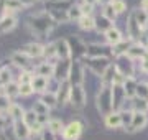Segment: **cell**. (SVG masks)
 <instances>
[{"label":"cell","mask_w":148,"mask_h":140,"mask_svg":"<svg viewBox=\"0 0 148 140\" xmlns=\"http://www.w3.org/2000/svg\"><path fill=\"white\" fill-rule=\"evenodd\" d=\"M79 8H81V13H82V15H90V13H92V10H94V5L82 3V5H79Z\"/></svg>","instance_id":"cell-43"},{"label":"cell","mask_w":148,"mask_h":140,"mask_svg":"<svg viewBox=\"0 0 148 140\" xmlns=\"http://www.w3.org/2000/svg\"><path fill=\"white\" fill-rule=\"evenodd\" d=\"M69 101L76 109H82L86 106V91L82 89V86H73L71 87V96Z\"/></svg>","instance_id":"cell-5"},{"label":"cell","mask_w":148,"mask_h":140,"mask_svg":"<svg viewBox=\"0 0 148 140\" xmlns=\"http://www.w3.org/2000/svg\"><path fill=\"white\" fill-rule=\"evenodd\" d=\"M133 106V112H143L147 114L148 112V101H145V99H135V102H132Z\"/></svg>","instance_id":"cell-30"},{"label":"cell","mask_w":148,"mask_h":140,"mask_svg":"<svg viewBox=\"0 0 148 140\" xmlns=\"http://www.w3.org/2000/svg\"><path fill=\"white\" fill-rule=\"evenodd\" d=\"M5 125H7V119H5V115H0V130L5 129Z\"/></svg>","instance_id":"cell-46"},{"label":"cell","mask_w":148,"mask_h":140,"mask_svg":"<svg viewBox=\"0 0 148 140\" xmlns=\"http://www.w3.org/2000/svg\"><path fill=\"white\" fill-rule=\"evenodd\" d=\"M20 2H21V5H23V7H32V5L36 3L38 0H20Z\"/></svg>","instance_id":"cell-45"},{"label":"cell","mask_w":148,"mask_h":140,"mask_svg":"<svg viewBox=\"0 0 148 140\" xmlns=\"http://www.w3.org/2000/svg\"><path fill=\"white\" fill-rule=\"evenodd\" d=\"M40 101H41L43 104H45V106H46V107H54V106H56V104H58V99H56V92H43L41 94V99H40Z\"/></svg>","instance_id":"cell-27"},{"label":"cell","mask_w":148,"mask_h":140,"mask_svg":"<svg viewBox=\"0 0 148 140\" xmlns=\"http://www.w3.org/2000/svg\"><path fill=\"white\" fill-rule=\"evenodd\" d=\"M109 28H112V22H110V20H107L104 15L95 18V30H97V32H104V33H106Z\"/></svg>","instance_id":"cell-29"},{"label":"cell","mask_w":148,"mask_h":140,"mask_svg":"<svg viewBox=\"0 0 148 140\" xmlns=\"http://www.w3.org/2000/svg\"><path fill=\"white\" fill-rule=\"evenodd\" d=\"M33 78H35V74H32L30 71H23L20 76V84H32Z\"/></svg>","instance_id":"cell-41"},{"label":"cell","mask_w":148,"mask_h":140,"mask_svg":"<svg viewBox=\"0 0 148 140\" xmlns=\"http://www.w3.org/2000/svg\"><path fill=\"white\" fill-rule=\"evenodd\" d=\"M69 71H71V61L69 59H59L58 65H54V78L58 82L69 81Z\"/></svg>","instance_id":"cell-3"},{"label":"cell","mask_w":148,"mask_h":140,"mask_svg":"<svg viewBox=\"0 0 148 140\" xmlns=\"http://www.w3.org/2000/svg\"><path fill=\"white\" fill-rule=\"evenodd\" d=\"M46 130L48 132H51V134H61L64 130V125L63 122L59 120V119H49V122L46 124Z\"/></svg>","instance_id":"cell-24"},{"label":"cell","mask_w":148,"mask_h":140,"mask_svg":"<svg viewBox=\"0 0 148 140\" xmlns=\"http://www.w3.org/2000/svg\"><path fill=\"white\" fill-rule=\"evenodd\" d=\"M56 23L53 22V18L45 13V12H40L36 15L32 16V20H30V28L33 30V33H36L40 36H45L48 33L53 30V27Z\"/></svg>","instance_id":"cell-1"},{"label":"cell","mask_w":148,"mask_h":140,"mask_svg":"<svg viewBox=\"0 0 148 140\" xmlns=\"http://www.w3.org/2000/svg\"><path fill=\"white\" fill-rule=\"evenodd\" d=\"M104 124H106L107 129H119L122 127V119H120V112H114L107 114L104 117Z\"/></svg>","instance_id":"cell-15"},{"label":"cell","mask_w":148,"mask_h":140,"mask_svg":"<svg viewBox=\"0 0 148 140\" xmlns=\"http://www.w3.org/2000/svg\"><path fill=\"white\" fill-rule=\"evenodd\" d=\"M87 66H89V69L97 76H102L104 73L107 71V68L110 66L109 63V59L107 58H90L87 61Z\"/></svg>","instance_id":"cell-6"},{"label":"cell","mask_w":148,"mask_h":140,"mask_svg":"<svg viewBox=\"0 0 148 140\" xmlns=\"http://www.w3.org/2000/svg\"><path fill=\"white\" fill-rule=\"evenodd\" d=\"M147 124H148L147 114H143V112H133L132 125H130L128 132H138V130L145 129V125H147Z\"/></svg>","instance_id":"cell-9"},{"label":"cell","mask_w":148,"mask_h":140,"mask_svg":"<svg viewBox=\"0 0 148 140\" xmlns=\"http://www.w3.org/2000/svg\"><path fill=\"white\" fill-rule=\"evenodd\" d=\"M122 89H123V97H127V99L135 97V91H137V82H135V79L133 78H127V81L122 86Z\"/></svg>","instance_id":"cell-20"},{"label":"cell","mask_w":148,"mask_h":140,"mask_svg":"<svg viewBox=\"0 0 148 140\" xmlns=\"http://www.w3.org/2000/svg\"><path fill=\"white\" fill-rule=\"evenodd\" d=\"M97 109L99 112L106 117L107 114L112 112L114 109V97H112V87L104 86L101 87V91L97 94Z\"/></svg>","instance_id":"cell-2"},{"label":"cell","mask_w":148,"mask_h":140,"mask_svg":"<svg viewBox=\"0 0 148 140\" xmlns=\"http://www.w3.org/2000/svg\"><path fill=\"white\" fill-rule=\"evenodd\" d=\"M142 69L143 71H148V56L145 59H143V63H142Z\"/></svg>","instance_id":"cell-47"},{"label":"cell","mask_w":148,"mask_h":140,"mask_svg":"<svg viewBox=\"0 0 148 140\" xmlns=\"http://www.w3.org/2000/svg\"><path fill=\"white\" fill-rule=\"evenodd\" d=\"M53 2H61V0H53Z\"/></svg>","instance_id":"cell-51"},{"label":"cell","mask_w":148,"mask_h":140,"mask_svg":"<svg viewBox=\"0 0 148 140\" xmlns=\"http://www.w3.org/2000/svg\"><path fill=\"white\" fill-rule=\"evenodd\" d=\"M0 140H2V139H0Z\"/></svg>","instance_id":"cell-52"},{"label":"cell","mask_w":148,"mask_h":140,"mask_svg":"<svg viewBox=\"0 0 148 140\" xmlns=\"http://www.w3.org/2000/svg\"><path fill=\"white\" fill-rule=\"evenodd\" d=\"M120 119H122V127H128V129H130L132 119H133V110H122Z\"/></svg>","instance_id":"cell-33"},{"label":"cell","mask_w":148,"mask_h":140,"mask_svg":"<svg viewBox=\"0 0 148 140\" xmlns=\"http://www.w3.org/2000/svg\"><path fill=\"white\" fill-rule=\"evenodd\" d=\"M71 87L73 84L69 81H64V82H59V87H58V92H56V99H58V104H66L69 102V96H71Z\"/></svg>","instance_id":"cell-8"},{"label":"cell","mask_w":148,"mask_h":140,"mask_svg":"<svg viewBox=\"0 0 148 140\" xmlns=\"http://www.w3.org/2000/svg\"><path fill=\"white\" fill-rule=\"evenodd\" d=\"M16 27V18L15 15H3L0 18V33H8Z\"/></svg>","instance_id":"cell-14"},{"label":"cell","mask_w":148,"mask_h":140,"mask_svg":"<svg viewBox=\"0 0 148 140\" xmlns=\"http://www.w3.org/2000/svg\"><path fill=\"white\" fill-rule=\"evenodd\" d=\"M125 56H127V58H130V59L143 58V56H147V54H145V46H140V45H132Z\"/></svg>","instance_id":"cell-26"},{"label":"cell","mask_w":148,"mask_h":140,"mask_svg":"<svg viewBox=\"0 0 148 140\" xmlns=\"http://www.w3.org/2000/svg\"><path fill=\"white\" fill-rule=\"evenodd\" d=\"M32 110L36 114V115H45V114L48 115V112H49V107H46V106H45L41 101H38V102H35V106H33Z\"/></svg>","instance_id":"cell-35"},{"label":"cell","mask_w":148,"mask_h":140,"mask_svg":"<svg viewBox=\"0 0 148 140\" xmlns=\"http://www.w3.org/2000/svg\"><path fill=\"white\" fill-rule=\"evenodd\" d=\"M110 5H112V8L115 10L117 15H120V13H123V12L127 10V3H125L123 0H114Z\"/></svg>","instance_id":"cell-36"},{"label":"cell","mask_w":148,"mask_h":140,"mask_svg":"<svg viewBox=\"0 0 148 140\" xmlns=\"http://www.w3.org/2000/svg\"><path fill=\"white\" fill-rule=\"evenodd\" d=\"M77 23H79V27L82 30H86V32H90V30L95 28V18H92V15H82L77 20Z\"/></svg>","instance_id":"cell-23"},{"label":"cell","mask_w":148,"mask_h":140,"mask_svg":"<svg viewBox=\"0 0 148 140\" xmlns=\"http://www.w3.org/2000/svg\"><path fill=\"white\" fill-rule=\"evenodd\" d=\"M99 2H101V3H104V5H110L114 0H99Z\"/></svg>","instance_id":"cell-50"},{"label":"cell","mask_w":148,"mask_h":140,"mask_svg":"<svg viewBox=\"0 0 148 140\" xmlns=\"http://www.w3.org/2000/svg\"><path fill=\"white\" fill-rule=\"evenodd\" d=\"M13 132H15V137L18 140H27L30 137V129L23 124V120H18V122H13Z\"/></svg>","instance_id":"cell-18"},{"label":"cell","mask_w":148,"mask_h":140,"mask_svg":"<svg viewBox=\"0 0 148 140\" xmlns=\"http://www.w3.org/2000/svg\"><path fill=\"white\" fill-rule=\"evenodd\" d=\"M132 46V40H122L120 43H117L112 46V54L117 56V58H120V56H125L127 51L130 49Z\"/></svg>","instance_id":"cell-17"},{"label":"cell","mask_w":148,"mask_h":140,"mask_svg":"<svg viewBox=\"0 0 148 140\" xmlns=\"http://www.w3.org/2000/svg\"><path fill=\"white\" fill-rule=\"evenodd\" d=\"M135 96H137L138 99H145V101H148V84H145V82H140V84H137Z\"/></svg>","instance_id":"cell-34"},{"label":"cell","mask_w":148,"mask_h":140,"mask_svg":"<svg viewBox=\"0 0 148 140\" xmlns=\"http://www.w3.org/2000/svg\"><path fill=\"white\" fill-rule=\"evenodd\" d=\"M10 81H12V73H10V69L5 66V68L0 69V82L5 86V84H8Z\"/></svg>","instance_id":"cell-37"},{"label":"cell","mask_w":148,"mask_h":140,"mask_svg":"<svg viewBox=\"0 0 148 140\" xmlns=\"http://www.w3.org/2000/svg\"><path fill=\"white\" fill-rule=\"evenodd\" d=\"M106 40L114 46V45H117V43H120L122 41V33L119 32V28L112 27V28H109V30L106 32Z\"/></svg>","instance_id":"cell-22"},{"label":"cell","mask_w":148,"mask_h":140,"mask_svg":"<svg viewBox=\"0 0 148 140\" xmlns=\"http://www.w3.org/2000/svg\"><path fill=\"white\" fill-rule=\"evenodd\" d=\"M53 74H54V65L53 63L45 61V63H41V65L36 66V76H43V78L49 79Z\"/></svg>","instance_id":"cell-19"},{"label":"cell","mask_w":148,"mask_h":140,"mask_svg":"<svg viewBox=\"0 0 148 140\" xmlns=\"http://www.w3.org/2000/svg\"><path fill=\"white\" fill-rule=\"evenodd\" d=\"M102 15L106 16L107 20H110V22H114L117 18V13H115V10L112 8V5H106L104 7V12H102Z\"/></svg>","instance_id":"cell-39"},{"label":"cell","mask_w":148,"mask_h":140,"mask_svg":"<svg viewBox=\"0 0 148 140\" xmlns=\"http://www.w3.org/2000/svg\"><path fill=\"white\" fill-rule=\"evenodd\" d=\"M3 94H5L7 97H15L20 94V84H16V82L10 81L8 84H5L3 86Z\"/></svg>","instance_id":"cell-28"},{"label":"cell","mask_w":148,"mask_h":140,"mask_svg":"<svg viewBox=\"0 0 148 140\" xmlns=\"http://www.w3.org/2000/svg\"><path fill=\"white\" fill-rule=\"evenodd\" d=\"M7 114L10 115V119L13 122H18V120H23V115H25V110L21 107L20 104L12 102L8 104V109H7Z\"/></svg>","instance_id":"cell-16"},{"label":"cell","mask_w":148,"mask_h":140,"mask_svg":"<svg viewBox=\"0 0 148 140\" xmlns=\"http://www.w3.org/2000/svg\"><path fill=\"white\" fill-rule=\"evenodd\" d=\"M21 51L27 54L28 58H40V56H43V51H45V46L40 43H28L25 45L23 48H21Z\"/></svg>","instance_id":"cell-11"},{"label":"cell","mask_w":148,"mask_h":140,"mask_svg":"<svg viewBox=\"0 0 148 140\" xmlns=\"http://www.w3.org/2000/svg\"><path fill=\"white\" fill-rule=\"evenodd\" d=\"M10 61H12L15 66L21 68V69H27V68H28V63H30V58H28L27 54H25V53L20 49V51H13V53H12Z\"/></svg>","instance_id":"cell-13"},{"label":"cell","mask_w":148,"mask_h":140,"mask_svg":"<svg viewBox=\"0 0 148 140\" xmlns=\"http://www.w3.org/2000/svg\"><path fill=\"white\" fill-rule=\"evenodd\" d=\"M82 129H84V125L81 124L79 120H73V122H69L63 130V139L64 140H77L82 134Z\"/></svg>","instance_id":"cell-4"},{"label":"cell","mask_w":148,"mask_h":140,"mask_svg":"<svg viewBox=\"0 0 148 140\" xmlns=\"http://www.w3.org/2000/svg\"><path fill=\"white\" fill-rule=\"evenodd\" d=\"M54 46H56V56L59 59H69L73 51H71L68 40H58V41H54Z\"/></svg>","instance_id":"cell-10"},{"label":"cell","mask_w":148,"mask_h":140,"mask_svg":"<svg viewBox=\"0 0 148 140\" xmlns=\"http://www.w3.org/2000/svg\"><path fill=\"white\" fill-rule=\"evenodd\" d=\"M133 16H135V20H137V23L140 25V28H147L148 25V12L143 10V8H138V10L133 12Z\"/></svg>","instance_id":"cell-25"},{"label":"cell","mask_w":148,"mask_h":140,"mask_svg":"<svg viewBox=\"0 0 148 140\" xmlns=\"http://www.w3.org/2000/svg\"><path fill=\"white\" fill-rule=\"evenodd\" d=\"M33 94V87L32 84H20V96L23 97H28Z\"/></svg>","instance_id":"cell-42"},{"label":"cell","mask_w":148,"mask_h":140,"mask_svg":"<svg viewBox=\"0 0 148 140\" xmlns=\"http://www.w3.org/2000/svg\"><path fill=\"white\" fill-rule=\"evenodd\" d=\"M43 54H45L48 59H49V58H58V56H56V46H54V43H49L48 46H45Z\"/></svg>","instance_id":"cell-40"},{"label":"cell","mask_w":148,"mask_h":140,"mask_svg":"<svg viewBox=\"0 0 148 140\" xmlns=\"http://www.w3.org/2000/svg\"><path fill=\"white\" fill-rule=\"evenodd\" d=\"M41 140H54V135L51 134V132H48V130H45V134H43Z\"/></svg>","instance_id":"cell-44"},{"label":"cell","mask_w":148,"mask_h":140,"mask_svg":"<svg viewBox=\"0 0 148 140\" xmlns=\"http://www.w3.org/2000/svg\"><path fill=\"white\" fill-rule=\"evenodd\" d=\"M81 16H82V13H81V8L79 7H71L68 10V18L69 20H79Z\"/></svg>","instance_id":"cell-38"},{"label":"cell","mask_w":148,"mask_h":140,"mask_svg":"<svg viewBox=\"0 0 148 140\" xmlns=\"http://www.w3.org/2000/svg\"><path fill=\"white\" fill-rule=\"evenodd\" d=\"M69 81L73 82V86H81L84 81V73H82V66L79 61L71 63V71H69Z\"/></svg>","instance_id":"cell-7"},{"label":"cell","mask_w":148,"mask_h":140,"mask_svg":"<svg viewBox=\"0 0 148 140\" xmlns=\"http://www.w3.org/2000/svg\"><path fill=\"white\" fill-rule=\"evenodd\" d=\"M99 0H84V3H89V5H95Z\"/></svg>","instance_id":"cell-49"},{"label":"cell","mask_w":148,"mask_h":140,"mask_svg":"<svg viewBox=\"0 0 148 140\" xmlns=\"http://www.w3.org/2000/svg\"><path fill=\"white\" fill-rule=\"evenodd\" d=\"M20 8H23L20 0H3V10L10 12H18Z\"/></svg>","instance_id":"cell-31"},{"label":"cell","mask_w":148,"mask_h":140,"mask_svg":"<svg viewBox=\"0 0 148 140\" xmlns=\"http://www.w3.org/2000/svg\"><path fill=\"white\" fill-rule=\"evenodd\" d=\"M32 87H33V92H46V87H48V79L43 78V76H35L32 81Z\"/></svg>","instance_id":"cell-21"},{"label":"cell","mask_w":148,"mask_h":140,"mask_svg":"<svg viewBox=\"0 0 148 140\" xmlns=\"http://www.w3.org/2000/svg\"><path fill=\"white\" fill-rule=\"evenodd\" d=\"M127 32H128V36H130V40H137V38L142 35V28H140V25H138L137 20H135V16H133V12L130 13V16H128Z\"/></svg>","instance_id":"cell-12"},{"label":"cell","mask_w":148,"mask_h":140,"mask_svg":"<svg viewBox=\"0 0 148 140\" xmlns=\"http://www.w3.org/2000/svg\"><path fill=\"white\" fill-rule=\"evenodd\" d=\"M36 114L33 112V110H28V112H25V115H23V124L27 125L28 129H32L33 125L36 124Z\"/></svg>","instance_id":"cell-32"},{"label":"cell","mask_w":148,"mask_h":140,"mask_svg":"<svg viewBox=\"0 0 148 140\" xmlns=\"http://www.w3.org/2000/svg\"><path fill=\"white\" fill-rule=\"evenodd\" d=\"M140 7H142L143 10L148 12V0H142V3H140Z\"/></svg>","instance_id":"cell-48"}]
</instances>
